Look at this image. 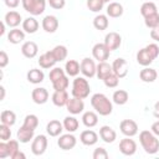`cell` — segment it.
I'll use <instances>...</instances> for the list:
<instances>
[{"label": "cell", "mask_w": 159, "mask_h": 159, "mask_svg": "<svg viewBox=\"0 0 159 159\" xmlns=\"http://www.w3.org/2000/svg\"><path fill=\"white\" fill-rule=\"evenodd\" d=\"M91 104L99 116H109L113 111L112 102L103 93H94L91 97Z\"/></svg>", "instance_id": "cell-1"}, {"label": "cell", "mask_w": 159, "mask_h": 159, "mask_svg": "<svg viewBox=\"0 0 159 159\" xmlns=\"http://www.w3.org/2000/svg\"><path fill=\"white\" fill-rule=\"evenodd\" d=\"M139 142L148 154H155L159 150V139L152 130H142L139 133Z\"/></svg>", "instance_id": "cell-2"}, {"label": "cell", "mask_w": 159, "mask_h": 159, "mask_svg": "<svg viewBox=\"0 0 159 159\" xmlns=\"http://www.w3.org/2000/svg\"><path fill=\"white\" fill-rule=\"evenodd\" d=\"M89 92H91V87H89L88 81L84 77H76L73 80V83H72V96L73 97L84 99L89 96Z\"/></svg>", "instance_id": "cell-3"}, {"label": "cell", "mask_w": 159, "mask_h": 159, "mask_svg": "<svg viewBox=\"0 0 159 159\" xmlns=\"http://www.w3.org/2000/svg\"><path fill=\"white\" fill-rule=\"evenodd\" d=\"M47 138L46 135L43 134H40L37 137H35L32 139V144H31V152L35 154V155H42L46 149H47Z\"/></svg>", "instance_id": "cell-4"}, {"label": "cell", "mask_w": 159, "mask_h": 159, "mask_svg": "<svg viewBox=\"0 0 159 159\" xmlns=\"http://www.w3.org/2000/svg\"><path fill=\"white\" fill-rule=\"evenodd\" d=\"M81 72L87 78L94 77L96 72H97V66H96L94 61L92 58H89V57H84L81 61Z\"/></svg>", "instance_id": "cell-5"}, {"label": "cell", "mask_w": 159, "mask_h": 159, "mask_svg": "<svg viewBox=\"0 0 159 159\" xmlns=\"http://www.w3.org/2000/svg\"><path fill=\"white\" fill-rule=\"evenodd\" d=\"M77 144V139L72 133H67V134H62L60 135V138L57 139V145L62 149V150H70L73 149Z\"/></svg>", "instance_id": "cell-6"}, {"label": "cell", "mask_w": 159, "mask_h": 159, "mask_svg": "<svg viewBox=\"0 0 159 159\" xmlns=\"http://www.w3.org/2000/svg\"><path fill=\"white\" fill-rule=\"evenodd\" d=\"M109 53L111 51L108 50V47L103 43H96L92 48V55L94 57V60H97L98 62H103V61H107L108 57H109Z\"/></svg>", "instance_id": "cell-7"}, {"label": "cell", "mask_w": 159, "mask_h": 159, "mask_svg": "<svg viewBox=\"0 0 159 159\" xmlns=\"http://www.w3.org/2000/svg\"><path fill=\"white\" fill-rule=\"evenodd\" d=\"M119 129L125 137L132 138L138 133V124L133 119H123L119 124Z\"/></svg>", "instance_id": "cell-8"}, {"label": "cell", "mask_w": 159, "mask_h": 159, "mask_svg": "<svg viewBox=\"0 0 159 159\" xmlns=\"http://www.w3.org/2000/svg\"><path fill=\"white\" fill-rule=\"evenodd\" d=\"M119 150L124 155H133L137 152V143L130 137H125L119 142Z\"/></svg>", "instance_id": "cell-9"}, {"label": "cell", "mask_w": 159, "mask_h": 159, "mask_svg": "<svg viewBox=\"0 0 159 159\" xmlns=\"http://www.w3.org/2000/svg\"><path fill=\"white\" fill-rule=\"evenodd\" d=\"M120 43H122V37L118 32H114V31L108 32L104 37V45L108 47L109 51L117 50L120 46Z\"/></svg>", "instance_id": "cell-10"}, {"label": "cell", "mask_w": 159, "mask_h": 159, "mask_svg": "<svg viewBox=\"0 0 159 159\" xmlns=\"http://www.w3.org/2000/svg\"><path fill=\"white\" fill-rule=\"evenodd\" d=\"M66 108H67V111L71 114L76 116V114H80V113L83 112V109H84V102L81 98L72 97V98L68 99V102L66 104Z\"/></svg>", "instance_id": "cell-11"}, {"label": "cell", "mask_w": 159, "mask_h": 159, "mask_svg": "<svg viewBox=\"0 0 159 159\" xmlns=\"http://www.w3.org/2000/svg\"><path fill=\"white\" fill-rule=\"evenodd\" d=\"M112 70H113V73H116L119 78H123L128 73V62L124 58L119 57V58H117V60L113 61Z\"/></svg>", "instance_id": "cell-12"}, {"label": "cell", "mask_w": 159, "mask_h": 159, "mask_svg": "<svg viewBox=\"0 0 159 159\" xmlns=\"http://www.w3.org/2000/svg\"><path fill=\"white\" fill-rule=\"evenodd\" d=\"M31 98L36 104H45L48 99V92L43 87H36L31 92Z\"/></svg>", "instance_id": "cell-13"}, {"label": "cell", "mask_w": 159, "mask_h": 159, "mask_svg": "<svg viewBox=\"0 0 159 159\" xmlns=\"http://www.w3.org/2000/svg\"><path fill=\"white\" fill-rule=\"evenodd\" d=\"M99 137H101V139L104 143H108L109 144V143H113L116 140L117 133H116V130L112 127H109V125H102L99 128Z\"/></svg>", "instance_id": "cell-14"}, {"label": "cell", "mask_w": 159, "mask_h": 159, "mask_svg": "<svg viewBox=\"0 0 159 159\" xmlns=\"http://www.w3.org/2000/svg\"><path fill=\"white\" fill-rule=\"evenodd\" d=\"M41 25H42V29L46 32L52 34V32H55L58 29V20L53 15H47V16H45L42 19V24Z\"/></svg>", "instance_id": "cell-15"}, {"label": "cell", "mask_w": 159, "mask_h": 159, "mask_svg": "<svg viewBox=\"0 0 159 159\" xmlns=\"http://www.w3.org/2000/svg\"><path fill=\"white\" fill-rule=\"evenodd\" d=\"M39 52V46L34 41H26L21 46V53L26 58H34Z\"/></svg>", "instance_id": "cell-16"}, {"label": "cell", "mask_w": 159, "mask_h": 159, "mask_svg": "<svg viewBox=\"0 0 159 159\" xmlns=\"http://www.w3.org/2000/svg\"><path fill=\"white\" fill-rule=\"evenodd\" d=\"M56 62L57 61H56L52 51H47L39 57V65L41 68H52L56 65Z\"/></svg>", "instance_id": "cell-17"}, {"label": "cell", "mask_w": 159, "mask_h": 159, "mask_svg": "<svg viewBox=\"0 0 159 159\" xmlns=\"http://www.w3.org/2000/svg\"><path fill=\"white\" fill-rule=\"evenodd\" d=\"M63 129H65L63 124L60 120H57V119L50 120L47 123V125H46V132H47V134L50 137H58V135H61Z\"/></svg>", "instance_id": "cell-18"}, {"label": "cell", "mask_w": 159, "mask_h": 159, "mask_svg": "<svg viewBox=\"0 0 159 159\" xmlns=\"http://www.w3.org/2000/svg\"><path fill=\"white\" fill-rule=\"evenodd\" d=\"M80 140L82 142V144L84 145H94L97 142H98V134L92 130V129H87V130H83L80 135Z\"/></svg>", "instance_id": "cell-19"}, {"label": "cell", "mask_w": 159, "mask_h": 159, "mask_svg": "<svg viewBox=\"0 0 159 159\" xmlns=\"http://www.w3.org/2000/svg\"><path fill=\"white\" fill-rule=\"evenodd\" d=\"M70 97H68V93L66 89L63 91H55L53 94H52V102L55 106L57 107H65L68 102Z\"/></svg>", "instance_id": "cell-20"}, {"label": "cell", "mask_w": 159, "mask_h": 159, "mask_svg": "<svg viewBox=\"0 0 159 159\" xmlns=\"http://www.w3.org/2000/svg\"><path fill=\"white\" fill-rule=\"evenodd\" d=\"M4 21H5V24L9 27H16V26L20 25V22L22 21V19H21V15L17 11H14L12 10V11L6 12V15L4 17Z\"/></svg>", "instance_id": "cell-21"}, {"label": "cell", "mask_w": 159, "mask_h": 159, "mask_svg": "<svg viewBox=\"0 0 159 159\" xmlns=\"http://www.w3.org/2000/svg\"><path fill=\"white\" fill-rule=\"evenodd\" d=\"M7 40H9L10 43L17 45V43H20V42H22L25 40V31L17 29V27H14L7 34Z\"/></svg>", "instance_id": "cell-22"}, {"label": "cell", "mask_w": 159, "mask_h": 159, "mask_svg": "<svg viewBox=\"0 0 159 159\" xmlns=\"http://www.w3.org/2000/svg\"><path fill=\"white\" fill-rule=\"evenodd\" d=\"M111 73H113V70H112V65H109L107 61H103V62H98L97 65V77L99 80H104L107 76H109Z\"/></svg>", "instance_id": "cell-23"}, {"label": "cell", "mask_w": 159, "mask_h": 159, "mask_svg": "<svg viewBox=\"0 0 159 159\" xmlns=\"http://www.w3.org/2000/svg\"><path fill=\"white\" fill-rule=\"evenodd\" d=\"M16 135H17V140L20 143H29L30 140L34 139V129H30V128L21 125L19 128Z\"/></svg>", "instance_id": "cell-24"}, {"label": "cell", "mask_w": 159, "mask_h": 159, "mask_svg": "<svg viewBox=\"0 0 159 159\" xmlns=\"http://www.w3.org/2000/svg\"><path fill=\"white\" fill-rule=\"evenodd\" d=\"M154 61V58L152 57V55L147 51V48H140L138 52H137V62L144 67H148L152 62Z\"/></svg>", "instance_id": "cell-25"}, {"label": "cell", "mask_w": 159, "mask_h": 159, "mask_svg": "<svg viewBox=\"0 0 159 159\" xmlns=\"http://www.w3.org/2000/svg\"><path fill=\"white\" fill-rule=\"evenodd\" d=\"M139 77L143 82H147V83H152L157 80L158 77V73L154 68H150V67H144L140 72H139Z\"/></svg>", "instance_id": "cell-26"}, {"label": "cell", "mask_w": 159, "mask_h": 159, "mask_svg": "<svg viewBox=\"0 0 159 159\" xmlns=\"http://www.w3.org/2000/svg\"><path fill=\"white\" fill-rule=\"evenodd\" d=\"M27 81L30 83H34V84H37V83H41L45 78V73L42 72V70H39V68H31L27 75Z\"/></svg>", "instance_id": "cell-27"}, {"label": "cell", "mask_w": 159, "mask_h": 159, "mask_svg": "<svg viewBox=\"0 0 159 159\" xmlns=\"http://www.w3.org/2000/svg\"><path fill=\"white\" fill-rule=\"evenodd\" d=\"M82 123L87 127V128H93L94 125H97L98 123V116L96 112L93 111H87L83 113L82 116Z\"/></svg>", "instance_id": "cell-28"}, {"label": "cell", "mask_w": 159, "mask_h": 159, "mask_svg": "<svg viewBox=\"0 0 159 159\" xmlns=\"http://www.w3.org/2000/svg\"><path fill=\"white\" fill-rule=\"evenodd\" d=\"M22 30L27 34H35L39 30V21L32 16L26 17L22 21Z\"/></svg>", "instance_id": "cell-29"}, {"label": "cell", "mask_w": 159, "mask_h": 159, "mask_svg": "<svg viewBox=\"0 0 159 159\" xmlns=\"http://www.w3.org/2000/svg\"><path fill=\"white\" fill-rule=\"evenodd\" d=\"M81 71V63H78L76 60H68L65 65V72L67 76L76 77Z\"/></svg>", "instance_id": "cell-30"}, {"label": "cell", "mask_w": 159, "mask_h": 159, "mask_svg": "<svg viewBox=\"0 0 159 159\" xmlns=\"http://www.w3.org/2000/svg\"><path fill=\"white\" fill-rule=\"evenodd\" d=\"M62 124H63L65 130H67L68 133L76 132V130L78 129V125H80L78 119L75 118V117H72V116H67V117L63 119V123H62Z\"/></svg>", "instance_id": "cell-31"}, {"label": "cell", "mask_w": 159, "mask_h": 159, "mask_svg": "<svg viewBox=\"0 0 159 159\" xmlns=\"http://www.w3.org/2000/svg\"><path fill=\"white\" fill-rule=\"evenodd\" d=\"M107 15L109 17H119L123 15V6L119 2H109L107 6Z\"/></svg>", "instance_id": "cell-32"}, {"label": "cell", "mask_w": 159, "mask_h": 159, "mask_svg": "<svg viewBox=\"0 0 159 159\" xmlns=\"http://www.w3.org/2000/svg\"><path fill=\"white\" fill-rule=\"evenodd\" d=\"M112 99H113V102H114L116 104H118V106H123V104H125V103L128 102V99H129V94H128V92L124 91V89H117V91L113 93Z\"/></svg>", "instance_id": "cell-33"}, {"label": "cell", "mask_w": 159, "mask_h": 159, "mask_svg": "<svg viewBox=\"0 0 159 159\" xmlns=\"http://www.w3.org/2000/svg\"><path fill=\"white\" fill-rule=\"evenodd\" d=\"M0 120H1L2 124H6V125L11 127L16 123V114H15V112L9 111V109L2 111L1 114H0Z\"/></svg>", "instance_id": "cell-34"}, {"label": "cell", "mask_w": 159, "mask_h": 159, "mask_svg": "<svg viewBox=\"0 0 159 159\" xmlns=\"http://www.w3.org/2000/svg\"><path fill=\"white\" fill-rule=\"evenodd\" d=\"M108 25H109V21H108L107 15L99 14V15H97V16L93 19V26H94L97 30H99V31L106 30V29L108 27Z\"/></svg>", "instance_id": "cell-35"}, {"label": "cell", "mask_w": 159, "mask_h": 159, "mask_svg": "<svg viewBox=\"0 0 159 159\" xmlns=\"http://www.w3.org/2000/svg\"><path fill=\"white\" fill-rule=\"evenodd\" d=\"M158 12V9H157V5L153 2V1H145L142 6H140V14L143 17H147L152 14H155Z\"/></svg>", "instance_id": "cell-36"}, {"label": "cell", "mask_w": 159, "mask_h": 159, "mask_svg": "<svg viewBox=\"0 0 159 159\" xmlns=\"http://www.w3.org/2000/svg\"><path fill=\"white\" fill-rule=\"evenodd\" d=\"M45 7H46V0H34L32 6L29 12L34 16H37L45 11Z\"/></svg>", "instance_id": "cell-37"}, {"label": "cell", "mask_w": 159, "mask_h": 159, "mask_svg": "<svg viewBox=\"0 0 159 159\" xmlns=\"http://www.w3.org/2000/svg\"><path fill=\"white\" fill-rule=\"evenodd\" d=\"M52 53H53V56H55V58H56V61L57 62H61V61H63L66 57H67V47L66 46H63V45H57V46H55L52 50Z\"/></svg>", "instance_id": "cell-38"}, {"label": "cell", "mask_w": 159, "mask_h": 159, "mask_svg": "<svg viewBox=\"0 0 159 159\" xmlns=\"http://www.w3.org/2000/svg\"><path fill=\"white\" fill-rule=\"evenodd\" d=\"M24 127H26V128H30V129H36L37 128V125H39V118H37V116H35V114H27L26 117H25V119H24V124H22Z\"/></svg>", "instance_id": "cell-39"}, {"label": "cell", "mask_w": 159, "mask_h": 159, "mask_svg": "<svg viewBox=\"0 0 159 159\" xmlns=\"http://www.w3.org/2000/svg\"><path fill=\"white\" fill-rule=\"evenodd\" d=\"M144 24L149 29H154V27L159 26V14L155 12V14H152V15L144 17Z\"/></svg>", "instance_id": "cell-40"}, {"label": "cell", "mask_w": 159, "mask_h": 159, "mask_svg": "<svg viewBox=\"0 0 159 159\" xmlns=\"http://www.w3.org/2000/svg\"><path fill=\"white\" fill-rule=\"evenodd\" d=\"M68 84H70V81H68L67 76L65 75L63 77H61L60 80H57L56 82H53L52 83V87H53L55 91H63V89H67Z\"/></svg>", "instance_id": "cell-41"}, {"label": "cell", "mask_w": 159, "mask_h": 159, "mask_svg": "<svg viewBox=\"0 0 159 159\" xmlns=\"http://www.w3.org/2000/svg\"><path fill=\"white\" fill-rule=\"evenodd\" d=\"M66 75V72L61 68V67H53L51 71H50V75H48V77H50V81H51V83H53V82H56L57 80H60L61 77H63Z\"/></svg>", "instance_id": "cell-42"}, {"label": "cell", "mask_w": 159, "mask_h": 159, "mask_svg": "<svg viewBox=\"0 0 159 159\" xmlns=\"http://www.w3.org/2000/svg\"><path fill=\"white\" fill-rule=\"evenodd\" d=\"M104 84L108 87V88H116L119 83V77L116 75V73H111L109 76H107L104 80H103Z\"/></svg>", "instance_id": "cell-43"}, {"label": "cell", "mask_w": 159, "mask_h": 159, "mask_svg": "<svg viewBox=\"0 0 159 159\" xmlns=\"http://www.w3.org/2000/svg\"><path fill=\"white\" fill-rule=\"evenodd\" d=\"M104 2L102 0H87V7L93 12H99L103 9Z\"/></svg>", "instance_id": "cell-44"}, {"label": "cell", "mask_w": 159, "mask_h": 159, "mask_svg": "<svg viewBox=\"0 0 159 159\" xmlns=\"http://www.w3.org/2000/svg\"><path fill=\"white\" fill-rule=\"evenodd\" d=\"M10 137H11V129H10V125H6V124H0V139L4 140V142H7L10 140Z\"/></svg>", "instance_id": "cell-45"}, {"label": "cell", "mask_w": 159, "mask_h": 159, "mask_svg": "<svg viewBox=\"0 0 159 159\" xmlns=\"http://www.w3.org/2000/svg\"><path fill=\"white\" fill-rule=\"evenodd\" d=\"M6 143H7V149H9V154H10V158H11L17 150H20V149H19V140L10 139V140H7Z\"/></svg>", "instance_id": "cell-46"}, {"label": "cell", "mask_w": 159, "mask_h": 159, "mask_svg": "<svg viewBox=\"0 0 159 159\" xmlns=\"http://www.w3.org/2000/svg\"><path fill=\"white\" fill-rule=\"evenodd\" d=\"M92 157H93V159H107L108 158V153H107V150L104 148L98 147V148L94 149Z\"/></svg>", "instance_id": "cell-47"}, {"label": "cell", "mask_w": 159, "mask_h": 159, "mask_svg": "<svg viewBox=\"0 0 159 159\" xmlns=\"http://www.w3.org/2000/svg\"><path fill=\"white\" fill-rule=\"evenodd\" d=\"M145 48H147V51L152 55V57H153L154 60L159 56V47H158L157 43H149V45L145 46Z\"/></svg>", "instance_id": "cell-48"}, {"label": "cell", "mask_w": 159, "mask_h": 159, "mask_svg": "<svg viewBox=\"0 0 159 159\" xmlns=\"http://www.w3.org/2000/svg\"><path fill=\"white\" fill-rule=\"evenodd\" d=\"M47 2L52 9H56V10H61L66 5V0H47Z\"/></svg>", "instance_id": "cell-49"}, {"label": "cell", "mask_w": 159, "mask_h": 159, "mask_svg": "<svg viewBox=\"0 0 159 159\" xmlns=\"http://www.w3.org/2000/svg\"><path fill=\"white\" fill-rule=\"evenodd\" d=\"M6 157H10L9 154V149H7V143H5L4 140L0 143V158L4 159Z\"/></svg>", "instance_id": "cell-50"}, {"label": "cell", "mask_w": 159, "mask_h": 159, "mask_svg": "<svg viewBox=\"0 0 159 159\" xmlns=\"http://www.w3.org/2000/svg\"><path fill=\"white\" fill-rule=\"evenodd\" d=\"M7 63H9V56L5 51H1L0 52V67L4 68L7 66Z\"/></svg>", "instance_id": "cell-51"}, {"label": "cell", "mask_w": 159, "mask_h": 159, "mask_svg": "<svg viewBox=\"0 0 159 159\" xmlns=\"http://www.w3.org/2000/svg\"><path fill=\"white\" fill-rule=\"evenodd\" d=\"M4 2H5V5H6L7 7H10V9H15V7L19 6L20 0H4Z\"/></svg>", "instance_id": "cell-52"}, {"label": "cell", "mask_w": 159, "mask_h": 159, "mask_svg": "<svg viewBox=\"0 0 159 159\" xmlns=\"http://www.w3.org/2000/svg\"><path fill=\"white\" fill-rule=\"evenodd\" d=\"M150 37L154 41L159 42V26H157V27H154V29L150 30Z\"/></svg>", "instance_id": "cell-53"}, {"label": "cell", "mask_w": 159, "mask_h": 159, "mask_svg": "<svg viewBox=\"0 0 159 159\" xmlns=\"http://www.w3.org/2000/svg\"><path fill=\"white\" fill-rule=\"evenodd\" d=\"M32 2H34V0H21L22 7H24L27 12L30 11V9H31V6H32Z\"/></svg>", "instance_id": "cell-54"}, {"label": "cell", "mask_w": 159, "mask_h": 159, "mask_svg": "<svg viewBox=\"0 0 159 159\" xmlns=\"http://www.w3.org/2000/svg\"><path fill=\"white\" fill-rule=\"evenodd\" d=\"M150 130H152L157 137H159V120H157V122H154V123L152 124Z\"/></svg>", "instance_id": "cell-55"}, {"label": "cell", "mask_w": 159, "mask_h": 159, "mask_svg": "<svg viewBox=\"0 0 159 159\" xmlns=\"http://www.w3.org/2000/svg\"><path fill=\"white\" fill-rule=\"evenodd\" d=\"M26 158V155L22 153V152H20V150H17L12 157H11V159H25Z\"/></svg>", "instance_id": "cell-56"}, {"label": "cell", "mask_w": 159, "mask_h": 159, "mask_svg": "<svg viewBox=\"0 0 159 159\" xmlns=\"http://www.w3.org/2000/svg\"><path fill=\"white\" fill-rule=\"evenodd\" d=\"M153 116H154L155 118L159 119V101L154 104V108H153Z\"/></svg>", "instance_id": "cell-57"}, {"label": "cell", "mask_w": 159, "mask_h": 159, "mask_svg": "<svg viewBox=\"0 0 159 159\" xmlns=\"http://www.w3.org/2000/svg\"><path fill=\"white\" fill-rule=\"evenodd\" d=\"M5 25H6L5 21H2V22H1V30H0V35H1V36L5 34Z\"/></svg>", "instance_id": "cell-58"}, {"label": "cell", "mask_w": 159, "mask_h": 159, "mask_svg": "<svg viewBox=\"0 0 159 159\" xmlns=\"http://www.w3.org/2000/svg\"><path fill=\"white\" fill-rule=\"evenodd\" d=\"M0 91H1V97H0V101H2V99H4V97H5V88L1 86V87H0Z\"/></svg>", "instance_id": "cell-59"}, {"label": "cell", "mask_w": 159, "mask_h": 159, "mask_svg": "<svg viewBox=\"0 0 159 159\" xmlns=\"http://www.w3.org/2000/svg\"><path fill=\"white\" fill-rule=\"evenodd\" d=\"M102 1H103V2H109L111 0H102Z\"/></svg>", "instance_id": "cell-60"}]
</instances>
